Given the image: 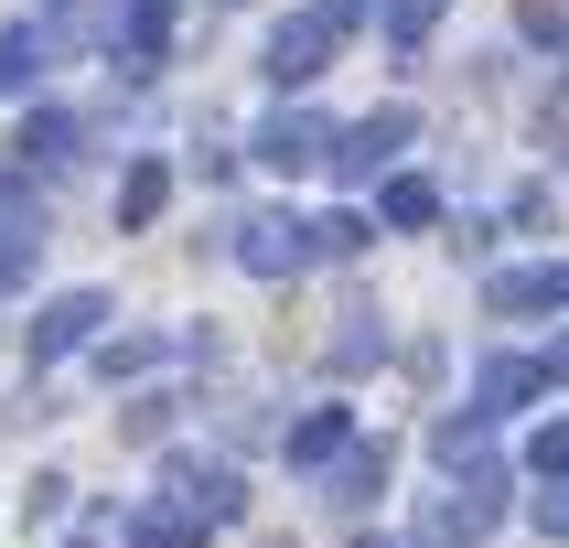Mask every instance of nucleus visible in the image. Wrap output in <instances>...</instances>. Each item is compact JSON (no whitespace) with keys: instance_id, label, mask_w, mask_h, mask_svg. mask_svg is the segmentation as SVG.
Returning a JSON list of instances; mask_svg holds the SVG:
<instances>
[{"instance_id":"nucleus-1","label":"nucleus","mask_w":569,"mask_h":548,"mask_svg":"<svg viewBox=\"0 0 569 548\" xmlns=\"http://www.w3.org/2000/svg\"><path fill=\"white\" fill-rule=\"evenodd\" d=\"M226 248H237V269H248V280H301V269H322V216L258 205V216L226 226Z\"/></svg>"},{"instance_id":"nucleus-2","label":"nucleus","mask_w":569,"mask_h":548,"mask_svg":"<svg viewBox=\"0 0 569 548\" xmlns=\"http://www.w3.org/2000/svg\"><path fill=\"white\" fill-rule=\"evenodd\" d=\"M355 22H366V0H312V11H290V22L269 32V87H312L322 64L355 43Z\"/></svg>"},{"instance_id":"nucleus-3","label":"nucleus","mask_w":569,"mask_h":548,"mask_svg":"<svg viewBox=\"0 0 569 548\" xmlns=\"http://www.w3.org/2000/svg\"><path fill=\"white\" fill-rule=\"evenodd\" d=\"M506 527V474L483 462V474H451V495L419 506V548H483Z\"/></svg>"},{"instance_id":"nucleus-4","label":"nucleus","mask_w":569,"mask_h":548,"mask_svg":"<svg viewBox=\"0 0 569 548\" xmlns=\"http://www.w3.org/2000/svg\"><path fill=\"white\" fill-rule=\"evenodd\" d=\"M419 140V108H377V119H355V129H333V161L322 172H345V183H377L387 161Z\"/></svg>"},{"instance_id":"nucleus-5","label":"nucleus","mask_w":569,"mask_h":548,"mask_svg":"<svg viewBox=\"0 0 569 548\" xmlns=\"http://www.w3.org/2000/svg\"><path fill=\"white\" fill-rule=\"evenodd\" d=\"M483 312H495V322L569 312V258H527V269H495V280H483Z\"/></svg>"},{"instance_id":"nucleus-6","label":"nucleus","mask_w":569,"mask_h":548,"mask_svg":"<svg viewBox=\"0 0 569 548\" xmlns=\"http://www.w3.org/2000/svg\"><path fill=\"white\" fill-rule=\"evenodd\" d=\"M161 495H183L204 527H237V516H248V484H237V462H193V451H172V462H161Z\"/></svg>"},{"instance_id":"nucleus-7","label":"nucleus","mask_w":569,"mask_h":548,"mask_svg":"<svg viewBox=\"0 0 569 548\" xmlns=\"http://www.w3.org/2000/svg\"><path fill=\"white\" fill-rule=\"evenodd\" d=\"M97 322H108V290H54L32 312V366H64L76 345H97Z\"/></svg>"},{"instance_id":"nucleus-8","label":"nucleus","mask_w":569,"mask_h":548,"mask_svg":"<svg viewBox=\"0 0 569 548\" xmlns=\"http://www.w3.org/2000/svg\"><path fill=\"white\" fill-rule=\"evenodd\" d=\"M248 151L269 161V172H322V161H333V119H312V108H280V119L258 129Z\"/></svg>"},{"instance_id":"nucleus-9","label":"nucleus","mask_w":569,"mask_h":548,"mask_svg":"<svg viewBox=\"0 0 569 548\" xmlns=\"http://www.w3.org/2000/svg\"><path fill=\"white\" fill-rule=\"evenodd\" d=\"M280 451H290V474H333V462L355 451V409H301L280 430Z\"/></svg>"},{"instance_id":"nucleus-10","label":"nucleus","mask_w":569,"mask_h":548,"mask_svg":"<svg viewBox=\"0 0 569 548\" xmlns=\"http://www.w3.org/2000/svg\"><path fill=\"white\" fill-rule=\"evenodd\" d=\"M538 387H548V366H538V355H483V377H473V409H483V419H506V409H527Z\"/></svg>"},{"instance_id":"nucleus-11","label":"nucleus","mask_w":569,"mask_h":548,"mask_svg":"<svg viewBox=\"0 0 569 548\" xmlns=\"http://www.w3.org/2000/svg\"><path fill=\"white\" fill-rule=\"evenodd\" d=\"M22 161H32V172L87 161V119H76V108H32V119H22Z\"/></svg>"},{"instance_id":"nucleus-12","label":"nucleus","mask_w":569,"mask_h":548,"mask_svg":"<svg viewBox=\"0 0 569 548\" xmlns=\"http://www.w3.org/2000/svg\"><path fill=\"white\" fill-rule=\"evenodd\" d=\"M161 43H172V0H129L119 11V76H151Z\"/></svg>"},{"instance_id":"nucleus-13","label":"nucleus","mask_w":569,"mask_h":548,"mask_svg":"<svg viewBox=\"0 0 569 548\" xmlns=\"http://www.w3.org/2000/svg\"><path fill=\"white\" fill-rule=\"evenodd\" d=\"M204 538H216V527H204L183 495H151V506L129 516V548H204Z\"/></svg>"},{"instance_id":"nucleus-14","label":"nucleus","mask_w":569,"mask_h":548,"mask_svg":"<svg viewBox=\"0 0 569 548\" xmlns=\"http://www.w3.org/2000/svg\"><path fill=\"white\" fill-rule=\"evenodd\" d=\"M43 64H54V32H43V22H11V32H0V97H32V87H43Z\"/></svg>"},{"instance_id":"nucleus-15","label":"nucleus","mask_w":569,"mask_h":548,"mask_svg":"<svg viewBox=\"0 0 569 548\" xmlns=\"http://www.w3.org/2000/svg\"><path fill=\"white\" fill-rule=\"evenodd\" d=\"M430 451H441L451 474H483V462H495V419H483V409H451V419H430Z\"/></svg>"},{"instance_id":"nucleus-16","label":"nucleus","mask_w":569,"mask_h":548,"mask_svg":"<svg viewBox=\"0 0 569 548\" xmlns=\"http://www.w3.org/2000/svg\"><path fill=\"white\" fill-rule=\"evenodd\" d=\"M322 484H333V506H345V516H355V506H377V495H387V441H355Z\"/></svg>"},{"instance_id":"nucleus-17","label":"nucleus","mask_w":569,"mask_h":548,"mask_svg":"<svg viewBox=\"0 0 569 548\" xmlns=\"http://www.w3.org/2000/svg\"><path fill=\"white\" fill-rule=\"evenodd\" d=\"M32 258H43V226H32V216H0V290H22Z\"/></svg>"},{"instance_id":"nucleus-18","label":"nucleus","mask_w":569,"mask_h":548,"mask_svg":"<svg viewBox=\"0 0 569 548\" xmlns=\"http://www.w3.org/2000/svg\"><path fill=\"white\" fill-rule=\"evenodd\" d=\"M441 11H451V0H387V43H398V54H419V43L441 32Z\"/></svg>"},{"instance_id":"nucleus-19","label":"nucleus","mask_w":569,"mask_h":548,"mask_svg":"<svg viewBox=\"0 0 569 548\" xmlns=\"http://www.w3.org/2000/svg\"><path fill=\"white\" fill-rule=\"evenodd\" d=\"M377 216H387V226H430V216H441V193L419 183V172H398V183L377 193Z\"/></svg>"},{"instance_id":"nucleus-20","label":"nucleus","mask_w":569,"mask_h":548,"mask_svg":"<svg viewBox=\"0 0 569 548\" xmlns=\"http://www.w3.org/2000/svg\"><path fill=\"white\" fill-rule=\"evenodd\" d=\"M161 193H172V172H161V161H140V172L119 183V226H151V216H161Z\"/></svg>"},{"instance_id":"nucleus-21","label":"nucleus","mask_w":569,"mask_h":548,"mask_svg":"<svg viewBox=\"0 0 569 548\" xmlns=\"http://www.w3.org/2000/svg\"><path fill=\"white\" fill-rule=\"evenodd\" d=\"M527 474H538V484H569V419H538V430H527Z\"/></svg>"},{"instance_id":"nucleus-22","label":"nucleus","mask_w":569,"mask_h":548,"mask_svg":"<svg viewBox=\"0 0 569 548\" xmlns=\"http://www.w3.org/2000/svg\"><path fill=\"white\" fill-rule=\"evenodd\" d=\"M377 355H387L377 312H345V333H333V366H345V377H355V366H377Z\"/></svg>"},{"instance_id":"nucleus-23","label":"nucleus","mask_w":569,"mask_h":548,"mask_svg":"<svg viewBox=\"0 0 569 548\" xmlns=\"http://www.w3.org/2000/svg\"><path fill=\"white\" fill-rule=\"evenodd\" d=\"M161 333H119V345H97V366H108V377H140V366H161Z\"/></svg>"},{"instance_id":"nucleus-24","label":"nucleus","mask_w":569,"mask_h":548,"mask_svg":"<svg viewBox=\"0 0 569 548\" xmlns=\"http://www.w3.org/2000/svg\"><path fill=\"white\" fill-rule=\"evenodd\" d=\"M516 22L538 32V43H569V0H516Z\"/></svg>"},{"instance_id":"nucleus-25","label":"nucleus","mask_w":569,"mask_h":548,"mask_svg":"<svg viewBox=\"0 0 569 548\" xmlns=\"http://www.w3.org/2000/svg\"><path fill=\"white\" fill-rule=\"evenodd\" d=\"M366 248V216H345V205H333V216H322V258H355Z\"/></svg>"},{"instance_id":"nucleus-26","label":"nucleus","mask_w":569,"mask_h":548,"mask_svg":"<svg viewBox=\"0 0 569 548\" xmlns=\"http://www.w3.org/2000/svg\"><path fill=\"white\" fill-rule=\"evenodd\" d=\"M538 527H548V538H569V484H548V495H538Z\"/></svg>"},{"instance_id":"nucleus-27","label":"nucleus","mask_w":569,"mask_h":548,"mask_svg":"<svg viewBox=\"0 0 569 548\" xmlns=\"http://www.w3.org/2000/svg\"><path fill=\"white\" fill-rule=\"evenodd\" d=\"M538 129H548V151H559V161H569V97H559V108H548V119H538Z\"/></svg>"},{"instance_id":"nucleus-28","label":"nucleus","mask_w":569,"mask_h":548,"mask_svg":"<svg viewBox=\"0 0 569 548\" xmlns=\"http://www.w3.org/2000/svg\"><path fill=\"white\" fill-rule=\"evenodd\" d=\"M538 366H548V387H569V333H559V345L538 355Z\"/></svg>"}]
</instances>
